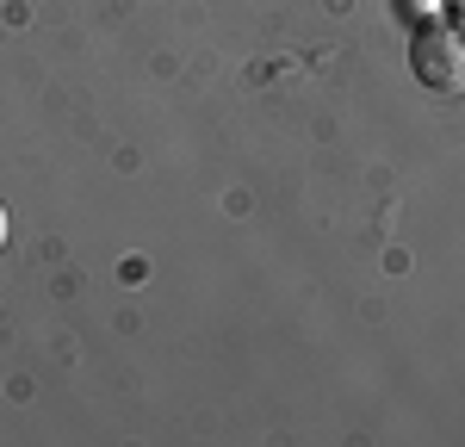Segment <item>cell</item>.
<instances>
[{"label": "cell", "mask_w": 465, "mask_h": 447, "mask_svg": "<svg viewBox=\"0 0 465 447\" xmlns=\"http://www.w3.org/2000/svg\"><path fill=\"white\" fill-rule=\"evenodd\" d=\"M0 243H6V212H0Z\"/></svg>", "instance_id": "2"}, {"label": "cell", "mask_w": 465, "mask_h": 447, "mask_svg": "<svg viewBox=\"0 0 465 447\" xmlns=\"http://www.w3.org/2000/svg\"><path fill=\"white\" fill-rule=\"evenodd\" d=\"M410 69L429 94H465V25L422 19L410 37Z\"/></svg>", "instance_id": "1"}]
</instances>
